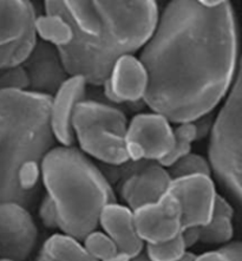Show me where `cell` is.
Instances as JSON below:
<instances>
[{
  "mask_svg": "<svg viewBox=\"0 0 242 261\" xmlns=\"http://www.w3.org/2000/svg\"><path fill=\"white\" fill-rule=\"evenodd\" d=\"M140 61L149 76L144 103L154 113L177 124L206 116L235 74L237 35L230 3H169Z\"/></svg>",
  "mask_w": 242,
  "mask_h": 261,
  "instance_id": "obj_1",
  "label": "cell"
},
{
  "mask_svg": "<svg viewBox=\"0 0 242 261\" xmlns=\"http://www.w3.org/2000/svg\"><path fill=\"white\" fill-rule=\"evenodd\" d=\"M52 97L31 91H0V202L29 208L40 192V163L53 147Z\"/></svg>",
  "mask_w": 242,
  "mask_h": 261,
  "instance_id": "obj_2",
  "label": "cell"
},
{
  "mask_svg": "<svg viewBox=\"0 0 242 261\" xmlns=\"http://www.w3.org/2000/svg\"><path fill=\"white\" fill-rule=\"evenodd\" d=\"M99 28L91 37L73 32L69 46L58 48L69 76L88 84L104 85L116 61L142 50L158 21L157 4L145 2H96Z\"/></svg>",
  "mask_w": 242,
  "mask_h": 261,
  "instance_id": "obj_3",
  "label": "cell"
},
{
  "mask_svg": "<svg viewBox=\"0 0 242 261\" xmlns=\"http://www.w3.org/2000/svg\"><path fill=\"white\" fill-rule=\"evenodd\" d=\"M42 184L58 216V229L83 240L98 227L100 212L117 202L105 174L73 147H53L40 163Z\"/></svg>",
  "mask_w": 242,
  "mask_h": 261,
  "instance_id": "obj_4",
  "label": "cell"
},
{
  "mask_svg": "<svg viewBox=\"0 0 242 261\" xmlns=\"http://www.w3.org/2000/svg\"><path fill=\"white\" fill-rule=\"evenodd\" d=\"M128 123L122 110L98 100L84 99L72 117L74 137L82 150L109 167L129 162L125 144Z\"/></svg>",
  "mask_w": 242,
  "mask_h": 261,
  "instance_id": "obj_5",
  "label": "cell"
},
{
  "mask_svg": "<svg viewBox=\"0 0 242 261\" xmlns=\"http://www.w3.org/2000/svg\"><path fill=\"white\" fill-rule=\"evenodd\" d=\"M209 163L219 180L242 202V57L232 90L211 130Z\"/></svg>",
  "mask_w": 242,
  "mask_h": 261,
  "instance_id": "obj_6",
  "label": "cell"
},
{
  "mask_svg": "<svg viewBox=\"0 0 242 261\" xmlns=\"http://www.w3.org/2000/svg\"><path fill=\"white\" fill-rule=\"evenodd\" d=\"M126 151L131 162H159L174 147V129L157 113L139 114L128 123Z\"/></svg>",
  "mask_w": 242,
  "mask_h": 261,
  "instance_id": "obj_7",
  "label": "cell"
},
{
  "mask_svg": "<svg viewBox=\"0 0 242 261\" xmlns=\"http://www.w3.org/2000/svg\"><path fill=\"white\" fill-rule=\"evenodd\" d=\"M168 192L176 197L182 212V228L203 227L210 221L217 190L209 175L196 174L173 178Z\"/></svg>",
  "mask_w": 242,
  "mask_h": 261,
  "instance_id": "obj_8",
  "label": "cell"
},
{
  "mask_svg": "<svg viewBox=\"0 0 242 261\" xmlns=\"http://www.w3.org/2000/svg\"><path fill=\"white\" fill-rule=\"evenodd\" d=\"M38 229L31 213L16 202H0V255L26 261L35 251Z\"/></svg>",
  "mask_w": 242,
  "mask_h": 261,
  "instance_id": "obj_9",
  "label": "cell"
},
{
  "mask_svg": "<svg viewBox=\"0 0 242 261\" xmlns=\"http://www.w3.org/2000/svg\"><path fill=\"white\" fill-rule=\"evenodd\" d=\"M136 230L144 245L169 241L182 230L181 206L173 194L167 192L156 202L148 203L133 211Z\"/></svg>",
  "mask_w": 242,
  "mask_h": 261,
  "instance_id": "obj_10",
  "label": "cell"
},
{
  "mask_svg": "<svg viewBox=\"0 0 242 261\" xmlns=\"http://www.w3.org/2000/svg\"><path fill=\"white\" fill-rule=\"evenodd\" d=\"M171 177L157 162H132L120 186L125 206L132 212L158 201L168 192Z\"/></svg>",
  "mask_w": 242,
  "mask_h": 261,
  "instance_id": "obj_11",
  "label": "cell"
},
{
  "mask_svg": "<svg viewBox=\"0 0 242 261\" xmlns=\"http://www.w3.org/2000/svg\"><path fill=\"white\" fill-rule=\"evenodd\" d=\"M29 78V91L52 97L70 77L57 47L37 40L28 59L21 65Z\"/></svg>",
  "mask_w": 242,
  "mask_h": 261,
  "instance_id": "obj_12",
  "label": "cell"
},
{
  "mask_svg": "<svg viewBox=\"0 0 242 261\" xmlns=\"http://www.w3.org/2000/svg\"><path fill=\"white\" fill-rule=\"evenodd\" d=\"M148 84V71L140 58L124 55L115 63L103 87L107 99L122 104L144 100Z\"/></svg>",
  "mask_w": 242,
  "mask_h": 261,
  "instance_id": "obj_13",
  "label": "cell"
},
{
  "mask_svg": "<svg viewBox=\"0 0 242 261\" xmlns=\"http://www.w3.org/2000/svg\"><path fill=\"white\" fill-rule=\"evenodd\" d=\"M87 85L83 77L70 76L52 96L48 115L50 129L62 147H72L74 142L72 117L76 107L85 99Z\"/></svg>",
  "mask_w": 242,
  "mask_h": 261,
  "instance_id": "obj_14",
  "label": "cell"
},
{
  "mask_svg": "<svg viewBox=\"0 0 242 261\" xmlns=\"http://www.w3.org/2000/svg\"><path fill=\"white\" fill-rule=\"evenodd\" d=\"M98 226L116 245L118 252L133 259L144 251V242L137 234L133 212L125 204H106L100 212Z\"/></svg>",
  "mask_w": 242,
  "mask_h": 261,
  "instance_id": "obj_15",
  "label": "cell"
},
{
  "mask_svg": "<svg viewBox=\"0 0 242 261\" xmlns=\"http://www.w3.org/2000/svg\"><path fill=\"white\" fill-rule=\"evenodd\" d=\"M35 6L28 0H0V46L20 39L35 28Z\"/></svg>",
  "mask_w": 242,
  "mask_h": 261,
  "instance_id": "obj_16",
  "label": "cell"
},
{
  "mask_svg": "<svg viewBox=\"0 0 242 261\" xmlns=\"http://www.w3.org/2000/svg\"><path fill=\"white\" fill-rule=\"evenodd\" d=\"M36 261H97L87 252L83 242L65 233H55L44 241Z\"/></svg>",
  "mask_w": 242,
  "mask_h": 261,
  "instance_id": "obj_17",
  "label": "cell"
},
{
  "mask_svg": "<svg viewBox=\"0 0 242 261\" xmlns=\"http://www.w3.org/2000/svg\"><path fill=\"white\" fill-rule=\"evenodd\" d=\"M234 211L225 197L218 195L210 221L199 227L200 242L208 245L227 244L233 238Z\"/></svg>",
  "mask_w": 242,
  "mask_h": 261,
  "instance_id": "obj_18",
  "label": "cell"
},
{
  "mask_svg": "<svg viewBox=\"0 0 242 261\" xmlns=\"http://www.w3.org/2000/svg\"><path fill=\"white\" fill-rule=\"evenodd\" d=\"M35 32L39 40L51 44L57 48L69 46L74 37L71 24L59 14H37Z\"/></svg>",
  "mask_w": 242,
  "mask_h": 261,
  "instance_id": "obj_19",
  "label": "cell"
},
{
  "mask_svg": "<svg viewBox=\"0 0 242 261\" xmlns=\"http://www.w3.org/2000/svg\"><path fill=\"white\" fill-rule=\"evenodd\" d=\"M37 40L38 38L33 28L20 39L0 46V71L23 65L35 47Z\"/></svg>",
  "mask_w": 242,
  "mask_h": 261,
  "instance_id": "obj_20",
  "label": "cell"
},
{
  "mask_svg": "<svg viewBox=\"0 0 242 261\" xmlns=\"http://www.w3.org/2000/svg\"><path fill=\"white\" fill-rule=\"evenodd\" d=\"M197 136H199V126L194 122L178 124L177 128L174 129V147L169 154L158 162V165L167 169L183 156L191 154L192 143L196 141Z\"/></svg>",
  "mask_w": 242,
  "mask_h": 261,
  "instance_id": "obj_21",
  "label": "cell"
},
{
  "mask_svg": "<svg viewBox=\"0 0 242 261\" xmlns=\"http://www.w3.org/2000/svg\"><path fill=\"white\" fill-rule=\"evenodd\" d=\"M144 254L150 261H181L188 253L181 234L169 241L145 245Z\"/></svg>",
  "mask_w": 242,
  "mask_h": 261,
  "instance_id": "obj_22",
  "label": "cell"
},
{
  "mask_svg": "<svg viewBox=\"0 0 242 261\" xmlns=\"http://www.w3.org/2000/svg\"><path fill=\"white\" fill-rule=\"evenodd\" d=\"M167 170H168L171 180L196 174L209 175V176L211 175L210 163L203 156L192 154V152L178 160L173 166L167 168Z\"/></svg>",
  "mask_w": 242,
  "mask_h": 261,
  "instance_id": "obj_23",
  "label": "cell"
},
{
  "mask_svg": "<svg viewBox=\"0 0 242 261\" xmlns=\"http://www.w3.org/2000/svg\"><path fill=\"white\" fill-rule=\"evenodd\" d=\"M82 242L89 254L97 261L109 259L118 252L114 241L102 230L96 229L94 232L89 233Z\"/></svg>",
  "mask_w": 242,
  "mask_h": 261,
  "instance_id": "obj_24",
  "label": "cell"
},
{
  "mask_svg": "<svg viewBox=\"0 0 242 261\" xmlns=\"http://www.w3.org/2000/svg\"><path fill=\"white\" fill-rule=\"evenodd\" d=\"M3 90L29 91V78L23 66L0 71V91Z\"/></svg>",
  "mask_w": 242,
  "mask_h": 261,
  "instance_id": "obj_25",
  "label": "cell"
},
{
  "mask_svg": "<svg viewBox=\"0 0 242 261\" xmlns=\"http://www.w3.org/2000/svg\"><path fill=\"white\" fill-rule=\"evenodd\" d=\"M194 261H242V242H230L215 251L196 255Z\"/></svg>",
  "mask_w": 242,
  "mask_h": 261,
  "instance_id": "obj_26",
  "label": "cell"
},
{
  "mask_svg": "<svg viewBox=\"0 0 242 261\" xmlns=\"http://www.w3.org/2000/svg\"><path fill=\"white\" fill-rule=\"evenodd\" d=\"M38 214L44 226L51 229L58 228L57 212H56L53 202H52V200L47 195L43 197L42 203L39 206Z\"/></svg>",
  "mask_w": 242,
  "mask_h": 261,
  "instance_id": "obj_27",
  "label": "cell"
},
{
  "mask_svg": "<svg viewBox=\"0 0 242 261\" xmlns=\"http://www.w3.org/2000/svg\"><path fill=\"white\" fill-rule=\"evenodd\" d=\"M181 237L183 239L185 248L189 249L200 242V230L199 227H192V228H185L181 232Z\"/></svg>",
  "mask_w": 242,
  "mask_h": 261,
  "instance_id": "obj_28",
  "label": "cell"
},
{
  "mask_svg": "<svg viewBox=\"0 0 242 261\" xmlns=\"http://www.w3.org/2000/svg\"><path fill=\"white\" fill-rule=\"evenodd\" d=\"M195 258H196V255L194 254V253L188 252L187 254H185L184 258L182 259L181 261H194V260H195ZM130 261H150V260L147 258V255L144 254V252H142L140 255H137L136 258H133V259H131Z\"/></svg>",
  "mask_w": 242,
  "mask_h": 261,
  "instance_id": "obj_29",
  "label": "cell"
},
{
  "mask_svg": "<svg viewBox=\"0 0 242 261\" xmlns=\"http://www.w3.org/2000/svg\"><path fill=\"white\" fill-rule=\"evenodd\" d=\"M130 260H131L130 256L123 254V253H121V252H117L114 256H111V258L104 260V261H130Z\"/></svg>",
  "mask_w": 242,
  "mask_h": 261,
  "instance_id": "obj_30",
  "label": "cell"
},
{
  "mask_svg": "<svg viewBox=\"0 0 242 261\" xmlns=\"http://www.w3.org/2000/svg\"><path fill=\"white\" fill-rule=\"evenodd\" d=\"M0 261H17V260H11V259H0Z\"/></svg>",
  "mask_w": 242,
  "mask_h": 261,
  "instance_id": "obj_31",
  "label": "cell"
},
{
  "mask_svg": "<svg viewBox=\"0 0 242 261\" xmlns=\"http://www.w3.org/2000/svg\"><path fill=\"white\" fill-rule=\"evenodd\" d=\"M0 259H2V255H0Z\"/></svg>",
  "mask_w": 242,
  "mask_h": 261,
  "instance_id": "obj_32",
  "label": "cell"
}]
</instances>
